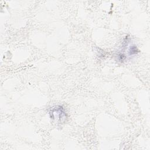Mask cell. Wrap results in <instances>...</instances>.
Wrapping results in <instances>:
<instances>
[{"label": "cell", "mask_w": 150, "mask_h": 150, "mask_svg": "<svg viewBox=\"0 0 150 150\" xmlns=\"http://www.w3.org/2000/svg\"><path fill=\"white\" fill-rule=\"evenodd\" d=\"M50 117L53 120L62 121L67 117L64 108L61 105H56L50 108L49 111Z\"/></svg>", "instance_id": "obj_1"}, {"label": "cell", "mask_w": 150, "mask_h": 150, "mask_svg": "<svg viewBox=\"0 0 150 150\" xmlns=\"http://www.w3.org/2000/svg\"><path fill=\"white\" fill-rule=\"evenodd\" d=\"M128 54L130 56H132V55H134V54H136L138 52V50L137 47L136 46H134V45H132V46H131L128 49Z\"/></svg>", "instance_id": "obj_2"}]
</instances>
